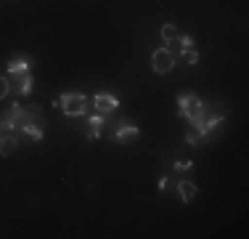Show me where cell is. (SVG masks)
<instances>
[{
	"mask_svg": "<svg viewBox=\"0 0 249 239\" xmlns=\"http://www.w3.org/2000/svg\"><path fill=\"white\" fill-rule=\"evenodd\" d=\"M120 106V101L114 99V96H109V93H98V96H93V109L98 112V115H111V112Z\"/></svg>",
	"mask_w": 249,
	"mask_h": 239,
	"instance_id": "8992f818",
	"label": "cell"
},
{
	"mask_svg": "<svg viewBox=\"0 0 249 239\" xmlns=\"http://www.w3.org/2000/svg\"><path fill=\"white\" fill-rule=\"evenodd\" d=\"M19 130H21V136H24L27 141H32V143L43 141V128H37V125H29V122H24Z\"/></svg>",
	"mask_w": 249,
	"mask_h": 239,
	"instance_id": "30bf717a",
	"label": "cell"
},
{
	"mask_svg": "<svg viewBox=\"0 0 249 239\" xmlns=\"http://www.w3.org/2000/svg\"><path fill=\"white\" fill-rule=\"evenodd\" d=\"M8 93H11V88H8V77H0V99H5Z\"/></svg>",
	"mask_w": 249,
	"mask_h": 239,
	"instance_id": "2e32d148",
	"label": "cell"
},
{
	"mask_svg": "<svg viewBox=\"0 0 249 239\" xmlns=\"http://www.w3.org/2000/svg\"><path fill=\"white\" fill-rule=\"evenodd\" d=\"M24 115H27V122H29V125L45 128V117H43V112H40L37 104H27V106H24Z\"/></svg>",
	"mask_w": 249,
	"mask_h": 239,
	"instance_id": "ba28073f",
	"label": "cell"
},
{
	"mask_svg": "<svg viewBox=\"0 0 249 239\" xmlns=\"http://www.w3.org/2000/svg\"><path fill=\"white\" fill-rule=\"evenodd\" d=\"M29 69V59L27 56H16L8 61V72H27Z\"/></svg>",
	"mask_w": 249,
	"mask_h": 239,
	"instance_id": "4fadbf2b",
	"label": "cell"
},
{
	"mask_svg": "<svg viewBox=\"0 0 249 239\" xmlns=\"http://www.w3.org/2000/svg\"><path fill=\"white\" fill-rule=\"evenodd\" d=\"M109 139L117 141V143H122V146H127V143H133L135 139H138V128L130 125V122H120L117 128L109 130Z\"/></svg>",
	"mask_w": 249,
	"mask_h": 239,
	"instance_id": "5b68a950",
	"label": "cell"
},
{
	"mask_svg": "<svg viewBox=\"0 0 249 239\" xmlns=\"http://www.w3.org/2000/svg\"><path fill=\"white\" fill-rule=\"evenodd\" d=\"M16 143H19V139H16V133H3V136H0V154H3V157L14 154Z\"/></svg>",
	"mask_w": 249,
	"mask_h": 239,
	"instance_id": "9c48e42d",
	"label": "cell"
},
{
	"mask_svg": "<svg viewBox=\"0 0 249 239\" xmlns=\"http://www.w3.org/2000/svg\"><path fill=\"white\" fill-rule=\"evenodd\" d=\"M104 128H106V115H93L90 120H88V128H85V139L88 141H96L101 133H104Z\"/></svg>",
	"mask_w": 249,
	"mask_h": 239,
	"instance_id": "52a82bcc",
	"label": "cell"
},
{
	"mask_svg": "<svg viewBox=\"0 0 249 239\" xmlns=\"http://www.w3.org/2000/svg\"><path fill=\"white\" fill-rule=\"evenodd\" d=\"M175 38H180L178 27H173V24H164V27H162V40H164V43H170V40H175Z\"/></svg>",
	"mask_w": 249,
	"mask_h": 239,
	"instance_id": "5bb4252c",
	"label": "cell"
},
{
	"mask_svg": "<svg viewBox=\"0 0 249 239\" xmlns=\"http://www.w3.org/2000/svg\"><path fill=\"white\" fill-rule=\"evenodd\" d=\"M151 67L157 75H167V72H173V67H175V56L167 48H157V51L151 53Z\"/></svg>",
	"mask_w": 249,
	"mask_h": 239,
	"instance_id": "277c9868",
	"label": "cell"
},
{
	"mask_svg": "<svg viewBox=\"0 0 249 239\" xmlns=\"http://www.w3.org/2000/svg\"><path fill=\"white\" fill-rule=\"evenodd\" d=\"M178 104H180V117H186L188 125H196L201 120V115L207 112V106L201 104V99L194 93H180L178 96Z\"/></svg>",
	"mask_w": 249,
	"mask_h": 239,
	"instance_id": "6da1fadb",
	"label": "cell"
},
{
	"mask_svg": "<svg viewBox=\"0 0 249 239\" xmlns=\"http://www.w3.org/2000/svg\"><path fill=\"white\" fill-rule=\"evenodd\" d=\"M58 101H61L58 109H64V115H69V117H80L88 112V96L85 93H64V96H58Z\"/></svg>",
	"mask_w": 249,
	"mask_h": 239,
	"instance_id": "7a4b0ae2",
	"label": "cell"
},
{
	"mask_svg": "<svg viewBox=\"0 0 249 239\" xmlns=\"http://www.w3.org/2000/svg\"><path fill=\"white\" fill-rule=\"evenodd\" d=\"M178 191H180V199L188 205V202H194V197H196L199 189H196V183H191V181H180L178 183Z\"/></svg>",
	"mask_w": 249,
	"mask_h": 239,
	"instance_id": "8fae6325",
	"label": "cell"
},
{
	"mask_svg": "<svg viewBox=\"0 0 249 239\" xmlns=\"http://www.w3.org/2000/svg\"><path fill=\"white\" fill-rule=\"evenodd\" d=\"M183 59H186L188 64H196V61H199V51H196L194 45H191V48H186V51H183Z\"/></svg>",
	"mask_w": 249,
	"mask_h": 239,
	"instance_id": "9a60e30c",
	"label": "cell"
},
{
	"mask_svg": "<svg viewBox=\"0 0 249 239\" xmlns=\"http://www.w3.org/2000/svg\"><path fill=\"white\" fill-rule=\"evenodd\" d=\"M5 77H8V88L14 96H29L32 93V75H29V69L27 72H8Z\"/></svg>",
	"mask_w": 249,
	"mask_h": 239,
	"instance_id": "3957f363",
	"label": "cell"
},
{
	"mask_svg": "<svg viewBox=\"0 0 249 239\" xmlns=\"http://www.w3.org/2000/svg\"><path fill=\"white\" fill-rule=\"evenodd\" d=\"M204 139H207V133L199 128V125H191V128L186 130V141L191 143V146H199V143H204Z\"/></svg>",
	"mask_w": 249,
	"mask_h": 239,
	"instance_id": "7c38bea8",
	"label": "cell"
}]
</instances>
